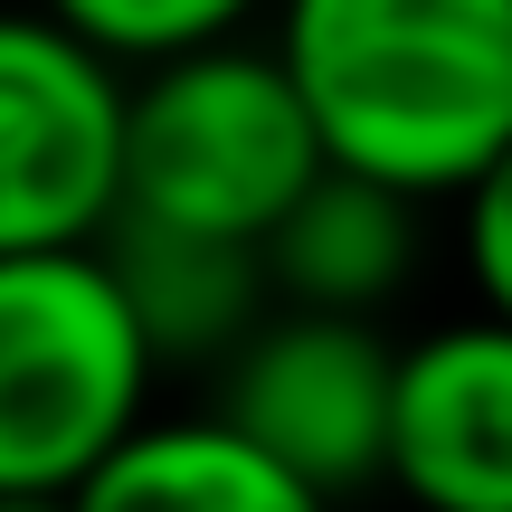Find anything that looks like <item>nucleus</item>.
I'll return each mask as SVG.
<instances>
[{
  "label": "nucleus",
  "instance_id": "9d476101",
  "mask_svg": "<svg viewBox=\"0 0 512 512\" xmlns=\"http://www.w3.org/2000/svg\"><path fill=\"white\" fill-rule=\"evenodd\" d=\"M57 29H76L95 57L114 67H152V57L209 48V38H238L266 19V0H38Z\"/></svg>",
  "mask_w": 512,
  "mask_h": 512
},
{
  "label": "nucleus",
  "instance_id": "f257e3e1",
  "mask_svg": "<svg viewBox=\"0 0 512 512\" xmlns=\"http://www.w3.org/2000/svg\"><path fill=\"white\" fill-rule=\"evenodd\" d=\"M323 162L446 200L512 143V0H266Z\"/></svg>",
  "mask_w": 512,
  "mask_h": 512
},
{
  "label": "nucleus",
  "instance_id": "1a4fd4ad",
  "mask_svg": "<svg viewBox=\"0 0 512 512\" xmlns=\"http://www.w3.org/2000/svg\"><path fill=\"white\" fill-rule=\"evenodd\" d=\"M114 294H124L133 332H143L152 370H219L247 342V323L266 313V266L238 238H190V228H152V219H105Z\"/></svg>",
  "mask_w": 512,
  "mask_h": 512
},
{
  "label": "nucleus",
  "instance_id": "6e6552de",
  "mask_svg": "<svg viewBox=\"0 0 512 512\" xmlns=\"http://www.w3.org/2000/svg\"><path fill=\"white\" fill-rule=\"evenodd\" d=\"M76 512H342L294 465H275L256 437L190 408V418H133L105 456L76 475Z\"/></svg>",
  "mask_w": 512,
  "mask_h": 512
},
{
  "label": "nucleus",
  "instance_id": "7ed1b4c3",
  "mask_svg": "<svg viewBox=\"0 0 512 512\" xmlns=\"http://www.w3.org/2000/svg\"><path fill=\"white\" fill-rule=\"evenodd\" d=\"M152 370L95 247L0 256V494H76L95 456L152 418Z\"/></svg>",
  "mask_w": 512,
  "mask_h": 512
},
{
  "label": "nucleus",
  "instance_id": "9b49d317",
  "mask_svg": "<svg viewBox=\"0 0 512 512\" xmlns=\"http://www.w3.org/2000/svg\"><path fill=\"white\" fill-rule=\"evenodd\" d=\"M446 209H456V266H465L475 313L512 323V143L465 190H446Z\"/></svg>",
  "mask_w": 512,
  "mask_h": 512
},
{
  "label": "nucleus",
  "instance_id": "39448f33",
  "mask_svg": "<svg viewBox=\"0 0 512 512\" xmlns=\"http://www.w3.org/2000/svg\"><path fill=\"white\" fill-rule=\"evenodd\" d=\"M389 342L361 313H294L266 304L247 323V342L219 361V418L256 437L275 465L313 484V494H370L389 446Z\"/></svg>",
  "mask_w": 512,
  "mask_h": 512
},
{
  "label": "nucleus",
  "instance_id": "f8f14e48",
  "mask_svg": "<svg viewBox=\"0 0 512 512\" xmlns=\"http://www.w3.org/2000/svg\"><path fill=\"white\" fill-rule=\"evenodd\" d=\"M0 512H76L67 494H0Z\"/></svg>",
  "mask_w": 512,
  "mask_h": 512
},
{
  "label": "nucleus",
  "instance_id": "20e7f679",
  "mask_svg": "<svg viewBox=\"0 0 512 512\" xmlns=\"http://www.w3.org/2000/svg\"><path fill=\"white\" fill-rule=\"evenodd\" d=\"M124 190V67L38 0L0 10V256L95 247Z\"/></svg>",
  "mask_w": 512,
  "mask_h": 512
},
{
  "label": "nucleus",
  "instance_id": "423d86ee",
  "mask_svg": "<svg viewBox=\"0 0 512 512\" xmlns=\"http://www.w3.org/2000/svg\"><path fill=\"white\" fill-rule=\"evenodd\" d=\"M380 484L418 512H512V323L456 313L399 342Z\"/></svg>",
  "mask_w": 512,
  "mask_h": 512
},
{
  "label": "nucleus",
  "instance_id": "f03ea898",
  "mask_svg": "<svg viewBox=\"0 0 512 512\" xmlns=\"http://www.w3.org/2000/svg\"><path fill=\"white\" fill-rule=\"evenodd\" d=\"M323 171L304 95L285 86L266 38H209V48L124 67V190L114 219L190 228V238L256 247L285 200Z\"/></svg>",
  "mask_w": 512,
  "mask_h": 512
},
{
  "label": "nucleus",
  "instance_id": "0eeeda50",
  "mask_svg": "<svg viewBox=\"0 0 512 512\" xmlns=\"http://www.w3.org/2000/svg\"><path fill=\"white\" fill-rule=\"evenodd\" d=\"M427 209L408 190L370 181V171L323 162L304 190L285 200V219L256 238V266H266V304L294 313H361L380 323L427 266Z\"/></svg>",
  "mask_w": 512,
  "mask_h": 512
}]
</instances>
